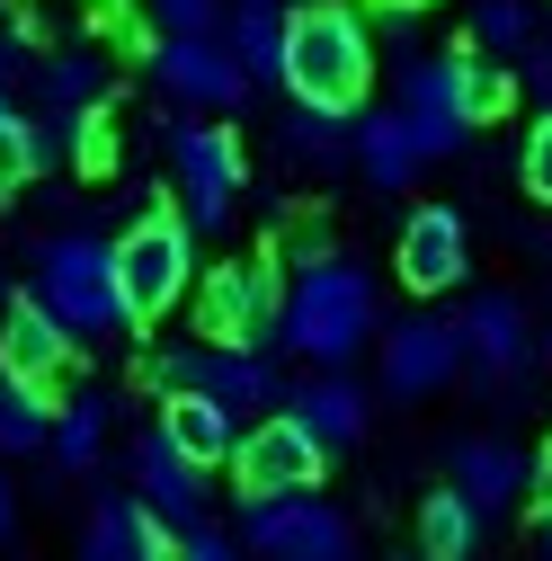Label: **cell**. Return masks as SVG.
<instances>
[{"label": "cell", "instance_id": "cell-1", "mask_svg": "<svg viewBox=\"0 0 552 561\" xmlns=\"http://www.w3.org/2000/svg\"><path fill=\"white\" fill-rule=\"evenodd\" d=\"M375 330H383V304H375V276H366L357 259H312V267H295L286 321H276V347H286V357L338 375Z\"/></svg>", "mask_w": 552, "mask_h": 561}, {"label": "cell", "instance_id": "cell-2", "mask_svg": "<svg viewBox=\"0 0 552 561\" xmlns=\"http://www.w3.org/2000/svg\"><path fill=\"white\" fill-rule=\"evenodd\" d=\"M375 81V36L348 0H295L286 19V90L295 107H330V116H357Z\"/></svg>", "mask_w": 552, "mask_h": 561}, {"label": "cell", "instance_id": "cell-3", "mask_svg": "<svg viewBox=\"0 0 552 561\" xmlns=\"http://www.w3.org/2000/svg\"><path fill=\"white\" fill-rule=\"evenodd\" d=\"M36 304L72 330V339H116V330H134L125 286H116V241H99V232H54V241L36 250Z\"/></svg>", "mask_w": 552, "mask_h": 561}, {"label": "cell", "instance_id": "cell-4", "mask_svg": "<svg viewBox=\"0 0 552 561\" xmlns=\"http://www.w3.org/2000/svg\"><path fill=\"white\" fill-rule=\"evenodd\" d=\"M116 286H125V312L134 321H161L170 304H187L196 286V224L152 205V215H134L116 232Z\"/></svg>", "mask_w": 552, "mask_h": 561}, {"label": "cell", "instance_id": "cell-5", "mask_svg": "<svg viewBox=\"0 0 552 561\" xmlns=\"http://www.w3.org/2000/svg\"><path fill=\"white\" fill-rule=\"evenodd\" d=\"M143 375H152V392H161V401H170V392H205L215 410L250 419V428L286 410V383H276V366L258 357V347H161Z\"/></svg>", "mask_w": 552, "mask_h": 561}, {"label": "cell", "instance_id": "cell-6", "mask_svg": "<svg viewBox=\"0 0 552 561\" xmlns=\"http://www.w3.org/2000/svg\"><path fill=\"white\" fill-rule=\"evenodd\" d=\"M276 321H286V276H276V259H223V267L196 286V330H205V347H267Z\"/></svg>", "mask_w": 552, "mask_h": 561}, {"label": "cell", "instance_id": "cell-7", "mask_svg": "<svg viewBox=\"0 0 552 561\" xmlns=\"http://www.w3.org/2000/svg\"><path fill=\"white\" fill-rule=\"evenodd\" d=\"M401 125L419 134V152L428 161H455L472 144V72H463V45L455 54H401Z\"/></svg>", "mask_w": 552, "mask_h": 561}, {"label": "cell", "instance_id": "cell-8", "mask_svg": "<svg viewBox=\"0 0 552 561\" xmlns=\"http://www.w3.org/2000/svg\"><path fill=\"white\" fill-rule=\"evenodd\" d=\"M170 170H179V215H187L196 232H223L232 205H241V179H250L241 134L215 125V116H187V125L170 134Z\"/></svg>", "mask_w": 552, "mask_h": 561}, {"label": "cell", "instance_id": "cell-9", "mask_svg": "<svg viewBox=\"0 0 552 561\" xmlns=\"http://www.w3.org/2000/svg\"><path fill=\"white\" fill-rule=\"evenodd\" d=\"M241 543L267 561H357V526L338 517L321 490H295V500H250L241 508Z\"/></svg>", "mask_w": 552, "mask_h": 561}, {"label": "cell", "instance_id": "cell-10", "mask_svg": "<svg viewBox=\"0 0 552 561\" xmlns=\"http://www.w3.org/2000/svg\"><path fill=\"white\" fill-rule=\"evenodd\" d=\"M455 330H463V375L481 383V392H517L526 375H534V357H543V339H534V321H526V304L517 295H472L463 312H455Z\"/></svg>", "mask_w": 552, "mask_h": 561}, {"label": "cell", "instance_id": "cell-11", "mask_svg": "<svg viewBox=\"0 0 552 561\" xmlns=\"http://www.w3.org/2000/svg\"><path fill=\"white\" fill-rule=\"evenodd\" d=\"M321 463H330V446L303 428L295 410H276V419H258V428H241V455H232V472H241L250 500H295V490H321Z\"/></svg>", "mask_w": 552, "mask_h": 561}, {"label": "cell", "instance_id": "cell-12", "mask_svg": "<svg viewBox=\"0 0 552 561\" xmlns=\"http://www.w3.org/2000/svg\"><path fill=\"white\" fill-rule=\"evenodd\" d=\"M152 81L179 99V107H205V116H223V107H241L258 81L232 62V45L223 36H161L152 45Z\"/></svg>", "mask_w": 552, "mask_h": 561}, {"label": "cell", "instance_id": "cell-13", "mask_svg": "<svg viewBox=\"0 0 552 561\" xmlns=\"http://www.w3.org/2000/svg\"><path fill=\"white\" fill-rule=\"evenodd\" d=\"M463 375V330L446 312H410L383 330V392L392 401H428Z\"/></svg>", "mask_w": 552, "mask_h": 561}, {"label": "cell", "instance_id": "cell-14", "mask_svg": "<svg viewBox=\"0 0 552 561\" xmlns=\"http://www.w3.org/2000/svg\"><path fill=\"white\" fill-rule=\"evenodd\" d=\"M392 267H401L410 295H455L463 276H472V232H463V215H455V205H419V215L401 224V241H392Z\"/></svg>", "mask_w": 552, "mask_h": 561}, {"label": "cell", "instance_id": "cell-15", "mask_svg": "<svg viewBox=\"0 0 552 561\" xmlns=\"http://www.w3.org/2000/svg\"><path fill=\"white\" fill-rule=\"evenodd\" d=\"M134 500H143L170 535H196V526H205V463H187V455L161 437V419L134 437Z\"/></svg>", "mask_w": 552, "mask_h": 561}, {"label": "cell", "instance_id": "cell-16", "mask_svg": "<svg viewBox=\"0 0 552 561\" xmlns=\"http://www.w3.org/2000/svg\"><path fill=\"white\" fill-rule=\"evenodd\" d=\"M455 490L481 508V517H499V508H517L526 490H534V455L526 446H508V437H455Z\"/></svg>", "mask_w": 552, "mask_h": 561}, {"label": "cell", "instance_id": "cell-17", "mask_svg": "<svg viewBox=\"0 0 552 561\" xmlns=\"http://www.w3.org/2000/svg\"><path fill=\"white\" fill-rule=\"evenodd\" d=\"M81 561H179V535L143 500H99L81 517Z\"/></svg>", "mask_w": 552, "mask_h": 561}, {"label": "cell", "instance_id": "cell-18", "mask_svg": "<svg viewBox=\"0 0 552 561\" xmlns=\"http://www.w3.org/2000/svg\"><path fill=\"white\" fill-rule=\"evenodd\" d=\"M72 347H81V339L62 330L36 295H19V304H10V321H0V366H10L19 383H36V392H45L62 366H72Z\"/></svg>", "mask_w": 552, "mask_h": 561}, {"label": "cell", "instance_id": "cell-19", "mask_svg": "<svg viewBox=\"0 0 552 561\" xmlns=\"http://www.w3.org/2000/svg\"><path fill=\"white\" fill-rule=\"evenodd\" d=\"M286 410L303 419V428L338 455V446H357L366 437V419H375V401H366V383L357 375H303L295 392H286Z\"/></svg>", "mask_w": 552, "mask_h": 561}, {"label": "cell", "instance_id": "cell-20", "mask_svg": "<svg viewBox=\"0 0 552 561\" xmlns=\"http://www.w3.org/2000/svg\"><path fill=\"white\" fill-rule=\"evenodd\" d=\"M36 99H45V116H62V125H90V116L107 107V54H90V45L45 54V62H36Z\"/></svg>", "mask_w": 552, "mask_h": 561}, {"label": "cell", "instance_id": "cell-21", "mask_svg": "<svg viewBox=\"0 0 552 561\" xmlns=\"http://www.w3.org/2000/svg\"><path fill=\"white\" fill-rule=\"evenodd\" d=\"M161 437H170L187 463L215 472V463H232V455H241V419H232V410H215L205 392H170V401H161Z\"/></svg>", "mask_w": 552, "mask_h": 561}, {"label": "cell", "instance_id": "cell-22", "mask_svg": "<svg viewBox=\"0 0 552 561\" xmlns=\"http://www.w3.org/2000/svg\"><path fill=\"white\" fill-rule=\"evenodd\" d=\"M357 170H366V187H410L428 170V152H419V134L401 125V107L357 116Z\"/></svg>", "mask_w": 552, "mask_h": 561}, {"label": "cell", "instance_id": "cell-23", "mask_svg": "<svg viewBox=\"0 0 552 561\" xmlns=\"http://www.w3.org/2000/svg\"><path fill=\"white\" fill-rule=\"evenodd\" d=\"M286 19L295 10H276V0H241V10L223 19V45L250 81H286Z\"/></svg>", "mask_w": 552, "mask_h": 561}, {"label": "cell", "instance_id": "cell-24", "mask_svg": "<svg viewBox=\"0 0 552 561\" xmlns=\"http://www.w3.org/2000/svg\"><path fill=\"white\" fill-rule=\"evenodd\" d=\"M276 144H286V161H303V170H338V161H357V116L295 107L286 125H276Z\"/></svg>", "mask_w": 552, "mask_h": 561}, {"label": "cell", "instance_id": "cell-25", "mask_svg": "<svg viewBox=\"0 0 552 561\" xmlns=\"http://www.w3.org/2000/svg\"><path fill=\"white\" fill-rule=\"evenodd\" d=\"M107 419H116L107 392H72V401L54 410V463H62V472H90L99 446H107Z\"/></svg>", "mask_w": 552, "mask_h": 561}, {"label": "cell", "instance_id": "cell-26", "mask_svg": "<svg viewBox=\"0 0 552 561\" xmlns=\"http://www.w3.org/2000/svg\"><path fill=\"white\" fill-rule=\"evenodd\" d=\"M419 543H428V561H472V543H481V508L463 500L455 481L428 490V508H419Z\"/></svg>", "mask_w": 552, "mask_h": 561}, {"label": "cell", "instance_id": "cell-27", "mask_svg": "<svg viewBox=\"0 0 552 561\" xmlns=\"http://www.w3.org/2000/svg\"><path fill=\"white\" fill-rule=\"evenodd\" d=\"M27 446H54V401L0 366V455H27Z\"/></svg>", "mask_w": 552, "mask_h": 561}, {"label": "cell", "instance_id": "cell-28", "mask_svg": "<svg viewBox=\"0 0 552 561\" xmlns=\"http://www.w3.org/2000/svg\"><path fill=\"white\" fill-rule=\"evenodd\" d=\"M543 36H534V10L526 0H472V54H534Z\"/></svg>", "mask_w": 552, "mask_h": 561}, {"label": "cell", "instance_id": "cell-29", "mask_svg": "<svg viewBox=\"0 0 552 561\" xmlns=\"http://www.w3.org/2000/svg\"><path fill=\"white\" fill-rule=\"evenodd\" d=\"M45 170V144H36V116L0 107V187H27Z\"/></svg>", "mask_w": 552, "mask_h": 561}, {"label": "cell", "instance_id": "cell-30", "mask_svg": "<svg viewBox=\"0 0 552 561\" xmlns=\"http://www.w3.org/2000/svg\"><path fill=\"white\" fill-rule=\"evenodd\" d=\"M152 19H161V36H223V0H152Z\"/></svg>", "mask_w": 552, "mask_h": 561}, {"label": "cell", "instance_id": "cell-31", "mask_svg": "<svg viewBox=\"0 0 552 561\" xmlns=\"http://www.w3.org/2000/svg\"><path fill=\"white\" fill-rule=\"evenodd\" d=\"M517 170H526V196H543V205H552V107L534 116V134H526V152H517Z\"/></svg>", "mask_w": 552, "mask_h": 561}, {"label": "cell", "instance_id": "cell-32", "mask_svg": "<svg viewBox=\"0 0 552 561\" xmlns=\"http://www.w3.org/2000/svg\"><path fill=\"white\" fill-rule=\"evenodd\" d=\"M179 561H241V552H232V535L196 526V535H179Z\"/></svg>", "mask_w": 552, "mask_h": 561}, {"label": "cell", "instance_id": "cell-33", "mask_svg": "<svg viewBox=\"0 0 552 561\" xmlns=\"http://www.w3.org/2000/svg\"><path fill=\"white\" fill-rule=\"evenodd\" d=\"M526 90H534V99H543V107H552V36H543V45H534V54H526Z\"/></svg>", "mask_w": 552, "mask_h": 561}, {"label": "cell", "instance_id": "cell-34", "mask_svg": "<svg viewBox=\"0 0 552 561\" xmlns=\"http://www.w3.org/2000/svg\"><path fill=\"white\" fill-rule=\"evenodd\" d=\"M19 72H27V36H19V27H0V90H10Z\"/></svg>", "mask_w": 552, "mask_h": 561}, {"label": "cell", "instance_id": "cell-35", "mask_svg": "<svg viewBox=\"0 0 552 561\" xmlns=\"http://www.w3.org/2000/svg\"><path fill=\"white\" fill-rule=\"evenodd\" d=\"M534 500H543V508H552V446H543V455H534Z\"/></svg>", "mask_w": 552, "mask_h": 561}, {"label": "cell", "instance_id": "cell-36", "mask_svg": "<svg viewBox=\"0 0 552 561\" xmlns=\"http://www.w3.org/2000/svg\"><path fill=\"white\" fill-rule=\"evenodd\" d=\"M10 526H19V500H10V472H0V543H10Z\"/></svg>", "mask_w": 552, "mask_h": 561}, {"label": "cell", "instance_id": "cell-37", "mask_svg": "<svg viewBox=\"0 0 552 561\" xmlns=\"http://www.w3.org/2000/svg\"><path fill=\"white\" fill-rule=\"evenodd\" d=\"M375 10H383V19H410V10H428V0H375Z\"/></svg>", "mask_w": 552, "mask_h": 561}, {"label": "cell", "instance_id": "cell-38", "mask_svg": "<svg viewBox=\"0 0 552 561\" xmlns=\"http://www.w3.org/2000/svg\"><path fill=\"white\" fill-rule=\"evenodd\" d=\"M543 561H552V508H543Z\"/></svg>", "mask_w": 552, "mask_h": 561}, {"label": "cell", "instance_id": "cell-39", "mask_svg": "<svg viewBox=\"0 0 552 561\" xmlns=\"http://www.w3.org/2000/svg\"><path fill=\"white\" fill-rule=\"evenodd\" d=\"M0 107H10V90H0Z\"/></svg>", "mask_w": 552, "mask_h": 561}, {"label": "cell", "instance_id": "cell-40", "mask_svg": "<svg viewBox=\"0 0 552 561\" xmlns=\"http://www.w3.org/2000/svg\"><path fill=\"white\" fill-rule=\"evenodd\" d=\"M276 10H286V0H276Z\"/></svg>", "mask_w": 552, "mask_h": 561}, {"label": "cell", "instance_id": "cell-41", "mask_svg": "<svg viewBox=\"0 0 552 561\" xmlns=\"http://www.w3.org/2000/svg\"><path fill=\"white\" fill-rule=\"evenodd\" d=\"M0 10H10V0H0Z\"/></svg>", "mask_w": 552, "mask_h": 561}]
</instances>
